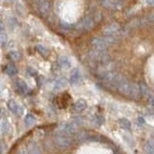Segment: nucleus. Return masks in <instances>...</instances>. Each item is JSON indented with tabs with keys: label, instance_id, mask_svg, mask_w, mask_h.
<instances>
[{
	"label": "nucleus",
	"instance_id": "19",
	"mask_svg": "<svg viewBox=\"0 0 154 154\" xmlns=\"http://www.w3.org/2000/svg\"><path fill=\"white\" fill-rule=\"evenodd\" d=\"M6 73L9 75V76H14L17 73V67L14 66V65L10 64L6 66Z\"/></svg>",
	"mask_w": 154,
	"mask_h": 154
},
{
	"label": "nucleus",
	"instance_id": "17",
	"mask_svg": "<svg viewBox=\"0 0 154 154\" xmlns=\"http://www.w3.org/2000/svg\"><path fill=\"white\" fill-rule=\"evenodd\" d=\"M87 108V102L84 100V99H79L77 100L75 104H74V110L76 112H82V111H84L85 109Z\"/></svg>",
	"mask_w": 154,
	"mask_h": 154
},
{
	"label": "nucleus",
	"instance_id": "29",
	"mask_svg": "<svg viewBox=\"0 0 154 154\" xmlns=\"http://www.w3.org/2000/svg\"><path fill=\"white\" fill-rule=\"evenodd\" d=\"M138 124L141 125V126H142V125H143L144 124V119L143 118H141V117L138 118Z\"/></svg>",
	"mask_w": 154,
	"mask_h": 154
},
{
	"label": "nucleus",
	"instance_id": "13",
	"mask_svg": "<svg viewBox=\"0 0 154 154\" xmlns=\"http://www.w3.org/2000/svg\"><path fill=\"white\" fill-rule=\"evenodd\" d=\"M14 86H16V89H17V91H18L19 94H25L28 93V91H29L27 84L23 80L17 79L16 81V83H14Z\"/></svg>",
	"mask_w": 154,
	"mask_h": 154
},
{
	"label": "nucleus",
	"instance_id": "23",
	"mask_svg": "<svg viewBox=\"0 0 154 154\" xmlns=\"http://www.w3.org/2000/svg\"><path fill=\"white\" fill-rule=\"evenodd\" d=\"M37 50L40 52L42 56H47L48 53H49V51H48L47 48L45 46H43L42 45H37Z\"/></svg>",
	"mask_w": 154,
	"mask_h": 154
},
{
	"label": "nucleus",
	"instance_id": "11",
	"mask_svg": "<svg viewBox=\"0 0 154 154\" xmlns=\"http://www.w3.org/2000/svg\"><path fill=\"white\" fill-rule=\"evenodd\" d=\"M119 30H120V26L118 23H111L103 29V32L105 35H115Z\"/></svg>",
	"mask_w": 154,
	"mask_h": 154
},
{
	"label": "nucleus",
	"instance_id": "15",
	"mask_svg": "<svg viewBox=\"0 0 154 154\" xmlns=\"http://www.w3.org/2000/svg\"><path fill=\"white\" fill-rule=\"evenodd\" d=\"M58 65L60 66V67L64 69H69L71 66V63L70 60L66 56H60L59 59H58Z\"/></svg>",
	"mask_w": 154,
	"mask_h": 154
},
{
	"label": "nucleus",
	"instance_id": "3",
	"mask_svg": "<svg viewBox=\"0 0 154 154\" xmlns=\"http://www.w3.org/2000/svg\"><path fill=\"white\" fill-rule=\"evenodd\" d=\"M91 57L94 60L98 61V62H105L108 63V60L110 59L109 55L107 54V52L102 49H94L91 52Z\"/></svg>",
	"mask_w": 154,
	"mask_h": 154
},
{
	"label": "nucleus",
	"instance_id": "2",
	"mask_svg": "<svg viewBox=\"0 0 154 154\" xmlns=\"http://www.w3.org/2000/svg\"><path fill=\"white\" fill-rule=\"evenodd\" d=\"M54 141L56 146L60 148H67L72 143V140L67 135H64V134H60L59 136H57L54 139Z\"/></svg>",
	"mask_w": 154,
	"mask_h": 154
},
{
	"label": "nucleus",
	"instance_id": "5",
	"mask_svg": "<svg viewBox=\"0 0 154 154\" xmlns=\"http://www.w3.org/2000/svg\"><path fill=\"white\" fill-rule=\"evenodd\" d=\"M7 106H8V108L9 110L11 111L12 113H14V115H17V116H22L23 113H24V109L22 108V106L20 104H18L16 100H14V99H11V100H9L8 101V103H7Z\"/></svg>",
	"mask_w": 154,
	"mask_h": 154
},
{
	"label": "nucleus",
	"instance_id": "27",
	"mask_svg": "<svg viewBox=\"0 0 154 154\" xmlns=\"http://www.w3.org/2000/svg\"><path fill=\"white\" fill-rule=\"evenodd\" d=\"M7 40H8L7 34H5L3 32L0 33V42H7Z\"/></svg>",
	"mask_w": 154,
	"mask_h": 154
},
{
	"label": "nucleus",
	"instance_id": "26",
	"mask_svg": "<svg viewBox=\"0 0 154 154\" xmlns=\"http://www.w3.org/2000/svg\"><path fill=\"white\" fill-rule=\"evenodd\" d=\"M29 152L31 153H38V152H42V150L40 149L38 146H31L30 148H29Z\"/></svg>",
	"mask_w": 154,
	"mask_h": 154
},
{
	"label": "nucleus",
	"instance_id": "18",
	"mask_svg": "<svg viewBox=\"0 0 154 154\" xmlns=\"http://www.w3.org/2000/svg\"><path fill=\"white\" fill-rule=\"evenodd\" d=\"M119 126L122 127V129H124V130H130V129H131V122H130L127 119H125V118L119 119Z\"/></svg>",
	"mask_w": 154,
	"mask_h": 154
},
{
	"label": "nucleus",
	"instance_id": "31",
	"mask_svg": "<svg viewBox=\"0 0 154 154\" xmlns=\"http://www.w3.org/2000/svg\"><path fill=\"white\" fill-rule=\"evenodd\" d=\"M146 2L148 5H153V3H154V0H146Z\"/></svg>",
	"mask_w": 154,
	"mask_h": 154
},
{
	"label": "nucleus",
	"instance_id": "21",
	"mask_svg": "<svg viewBox=\"0 0 154 154\" xmlns=\"http://www.w3.org/2000/svg\"><path fill=\"white\" fill-rule=\"evenodd\" d=\"M146 151L147 153H150V154H152L154 152V143H153L152 140H149V141L146 143Z\"/></svg>",
	"mask_w": 154,
	"mask_h": 154
},
{
	"label": "nucleus",
	"instance_id": "20",
	"mask_svg": "<svg viewBox=\"0 0 154 154\" xmlns=\"http://www.w3.org/2000/svg\"><path fill=\"white\" fill-rule=\"evenodd\" d=\"M140 87V91H141V94L143 95V96H149L150 95V91H149V89H148V87L144 84V83H141L139 85Z\"/></svg>",
	"mask_w": 154,
	"mask_h": 154
},
{
	"label": "nucleus",
	"instance_id": "30",
	"mask_svg": "<svg viewBox=\"0 0 154 154\" xmlns=\"http://www.w3.org/2000/svg\"><path fill=\"white\" fill-rule=\"evenodd\" d=\"M3 148H4V143L3 142H0V153L3 152Z\"/></svg>",
	"mask_w": 154,
	"mask_h": 154
},
{
	"label": "nucleus",
	"instance_id": "14",
	"mask_svg": "<svg viewBox=\"0 0 154 154\" xmlns=\"http://www.w3.org/2000/svg\"><path fill=\"white\" fill-rule=\"evenodd\" d=\"M67 85V80L65 77H62V78H59L58 80H56L54 83H53V90L54 91H60L63 90L64 88H66Z\"/></svg>",
	"mask_w": 154,
	"mask_h": 154
},
{
	"label": "nucleus",
	"instance_id": "8",
	"mask_svg": "<svg viewBox=\"0 0 154 154\" xmlns=\"http://www.w3.org/2000/svg\"><path fill=\"white\" fill-rule=\"evenodd\" d=\"M38 11L42 14H46L50 10V4L48 0H35Z\"/></svg>",
	"mask_w": 154,
	"mask_h": 154
},
{
	"label": "nucleus",
	"instance_id": "25",
	"mask_svg": "<svg viewBox=\"0 0 154 154\" xmlns=\"http://www.w3.org/2000/svg\"><path fill=\"white\" fill-rule=\"evenodd\" d=\"M9 56H10V58L13 60V61H17L18 59H19V53L17 52V51H16V50H14V51H11L10 52V54H9Z\"/></svg>",
	"mask_w": 154,
	"mask_h": 154
},
{
	"label": "nucleus",
	"instance_id": "6",
	"mask_svg": "<svg viewBox=\"0 0 154 154\" xmlns=\"http://www.w3.org/2000/svg\"><path fill=\"white\" fill-rule=\"evenodd\" d=\"M101 4L106 9L118 11L122 8V3L119 0H101Z\"/></svg>",
	"mask_w": 154,
	"mask_h": 154
},
{
	"label": "nucleus",
	"instance_id": "12",
	"mask_svg": "<svg viewBox=\"0 0 154 154\" xmlns=\"http://www.w3.org/2000/svg\"><path fill=\"white\" fill-rule=\"evenodd\" d=\"M91 45L94 46L95 49H102L105 50L107 46L109 45L107 42H106L102 38H94L93 41H91Z\"/></svg>",
	"mask_w": 154,
	"mask_h": 154
},
{
	"label": "nucleus",
	"instance_id": "9",
	"mask_svg": "<svg viewBox=\"0 0 154 154\" xmlns=\"http://www.w3.org/2000/svg\"><path fill=\"white\" fill-rule=\"evenodd\" d=\"M81 80V72L78 69H74L70 72L69 76V83L73 86H76Z\"/></svg>",
	"mask_w": 154,
	"mask_h": 154
},
{
	"label": "nucleus",
	"instance_id": "4",
	"mask_svg": "<svg viewBox=\"0 0 154 154\" xmlns=\"http://www.w3.org/2000/svg\"><path fill=\"white\" fill-rule=\"evenodd\" d=\"M130 86H131V82H129L128 80H126L124 77H122L116 87H117L118 91H119L120 94H122L124 95H128L129 94V91H130Z\"/></svg>",
	"mask_w": 154,
	"mask_h": 154
},
{
	"label": "nucleus",
	"instance_id": "1",
	"mask_svg": "<svg viewBox=\"0 0 154 154\" xmlns=\"http://www.w3.org/2000/svg\"><path fill=\"white\" fill-rule=\"evenodd\" d=\"M122 77V75L119 74L116 71H106L101 74V79L104 80L106 83L114 85L115 87L117 86V84L119 83V81L120 80Z\"/></svg>",
	"mask_w": 154,
	"mask_h": 154
},
{
	"label": "nucleus",
	"instance_id": "28",
	"mask_svg": "<svg viewBox=\"0 0 154 154\" xmlns=\"http://www.w3.org/2000/svg\"><path fill=\"white\" fill-rule=\"evenodd\" d=\"M9 122H7V120H4L3 123H2V129L4 132H8V127H9Z\"/></svg>",
	"mask_w": 154,
	"mask_h": 154
},
{
	"label": "nucleus",
	"instance_id": "22",
	"mask_svg": "<svg viewBox=\"0 0 154 154\" xmlns=\"http://www.w3.org/2000/svg\"><path fill=\"white\" fill-rule=\"evenodd\" d=\"M24 120H25V122L28 124V125H33L34 123L36 122V118L34 117L33 115H31V114H28L26 117H25V119H24Z\"/></svg>",
	"mask_w": 154,
	"mask_h": 154
},
{
	"label": "nucleus",
	"instance_id": "16",
	"mask_svg": "<svg viewBox=\"0 0 154 154\" xmlns=\"http://www.w3.org/2000/svg\"><path fill=\"white\" fill-rule=\"evenodd\" d=\"M94 21L91 20L90 17H85L82 19V21L79 22V28L82 30H87V29H90L93 26Z\"/></svg>",
	"mask_w": 154,
	"mask_h": 154
},
{
	"label": "nucleus",
	"instance_id": "24",
	"mask_svg": "<svg viewBox=\"0 0 154 154\" xmlns=\"http://www.w3.org/2000/svg\"><path fill=\"white\" fill-rule=\"evenodd\" d=\"M93 122L94 125H96V126H100V125L104 122V118L102 116H96V117H94Z\"/></svg>",
	"mask_w": 154,
	"mask_h": 154
},
{
	"label": "nucleus",
	"instance_id": "7",
	"mask_svg": "<svg viewBox=\"0 0 154 154\" xmlns=\"http://www.w3.org/2000/svg\"><path fill=\"white\" fill-rule=\"evenodd\" d=\"M77 128L78 126H76L74 123H65V124H62L60 125V132L61 134H64V135H74L77 132Z\"/></svg>",
	"mask_w": 154,
	"mask_h": 154
},
{
	"label": "nucleus",
	"instance_id": "10",
	"mask_svg": "<svg viewBox=\"0 0 154 154\" xmlns=\"http://www.w3.org/2000/svg\"><path fill=\"white\" fill-rule=\"evenodd\" d=\"M140 95H141V91H140V87H139V85L136 84V83H131L128 96H130V97L135 99V100H137V99H139Z\"/></svg>",
	"mask_w": 154,
	"mask_h": 154
}]
</instances>
